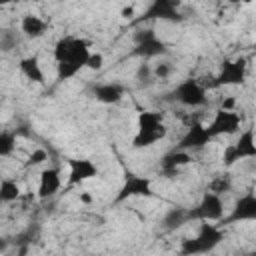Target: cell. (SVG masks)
Returning a JSON list of instances; mask_svg holds the SVG:
<instances>
[{"label": "cell", "mask_w": 256, "mask_h": 256, "mask_svg": "<svg viewBox=\"0 0 256 256\" xmlns=\"http://www.w3.org/2000/svg\"><path fill=\"white\" fill-rule=\"evenodd\" d=\"M132 52L136 56H140L142 60H150V58L168 54V44L154 30H144L142 34L136 36V44H134Z\"/></svg>", "instance_id": "cell-9"}, {"label": "cell", "mask_w": 256, "mask_h": 256, "mask_svg": "<svg viewBox=\"0 0 256 256\" xmlns=\"http://www.w3.org/2000/svg\"><path fill=\"white\" fill-rule=\"evenodd\" d=\"M20 184L14 178H2L0 180V202H14L20 198Z\"/></svg>", "instance_id": "cell-21"}, {"label": "cell", "mask_w": 256, "mask_h": 256, "mask_svg": "<svg viewBox=\"0 0 256 256\" xmlns=\"http://www.w3.org/2000/svg\"><path fill=\"white\" fill-rule=\"evenodd\" d=\"M100 174L96 162H92L90 158H72L68 160V178H66V186H80L92 178H96Z\"/></svg>", "instance_id": "cell-12"}, {"label": "cell", "mask_w": 256, "mask_h": 256, "mask_svg": "<svg viewBox=\"0 0 256 256\" xmlns=\"http://www.w3.org/2000/svg\"><path fill=\"white\" fill-rule=\"evenodd\" d=\"M256 156V142H254V130L252 128H246L240 132L238 140L228 144L224 148V154H222V162L226 168L234 166L238 160H244V158H254Z\"/></svg>", "instance_id": "cell-6"}, {"label": "cell", "mask_w": 256, "mask_h": 256, "mask_svg": "<svg viewBox=\"0 0 256 256\" xmlns=\"http://www.w3.org/2000/svg\"><path fill=\"white\" fill-rule=\"evenodd\" d=\"M244 80H246V60L244 58H234V60H224L220 64V72L214 76V82L210 86L212 88L238 86Z\"/></svg>", "instance_id": "cell-10"}, {"label": "cell", "mask_w": 256, "mask_h": 256, "mask_svg": "<svg viewBox=\"0 0 256 256\" xmlns=\"http://www.w3.org/2000/svg\"><path fill=\"white\" fill-rule=\"evenodd\" d=\"M190 162H192V152L182 150V148H174L162 158V172L164 174H174Z\"/></svg>", "instance_id": "cell-19"}, {"label": "cell", "mask_w": 256, "mask_h": 256, "mask_svg": "<svg viewBox=\"0 0 256 256\" xmlns=\"http://www.w3.org/2000/svg\"><path fill=\"white\" fill-rule=\"evenodd\" d=\"M224 218V200L220 194L206 190L194 208H188V222H220Z\"/></svg>", "instance_id": "cell-4"}, {"label": "cell", "mask_w": 256, "mask_h": 256, "mask_svg": "<svg viewBox=\"0 0 256 256\" xmlns=\"http://www.w3.org/2000/svg\"><path fill=\"white\" fill-rule=\"evenodd\" d=\"M78 198H80V202H86V204H90V202H92V196H90L86 190H84V192H80V194H78Z\"/></svg>", "instance_id": "cell-30"}, {"label": "cell", "mask_w": 256, "mask_h": 256, "mask_svg": "<svg viewBox=\"0 0 256 256\" xmlns=\"http://www.w3.org/2000/svg\"><path fill=\"white\" fill-rule=\"evenodd\" d=\"M214 138L210 136V132H208V128H206V124H192L188 130H186V134L180 138V142H178V146L176 148H182V150H188V152H192V150H200V148H204L206 144H210Z\"/></svg>", "instance_id": "cell-14"}, {"label": "cell", "mask_w": 256, "mask_h": 256, "mask_svg": "<svg viewBox=\"0 0 256 256\" xmlns=\"http://www.w3.org/2000/svg\"><path fill=\"white\" fill-rule=\"evenodd\" d=\"M18 68H20V74L26 80H30L32 84H44L46 82V74H44L42 62H40V58L36 54H30V56L20 58Z\"/></svg>", "instance_id": "cell-16"}, {"label": "cell", "mask_w": 256, "mask_h": 256, "mask_svg": "<svg viewBox=\"0 0 256 256\" xmlns=\"http://www.w3.org/2000/svg\"><path fill=\"white\" fill-rule=\"evenodd\" d=\"M6 246H8V242L4 238H0V250H6Z\"/></svg>", "instance_id": "cell-32"}, {"label": "cell", "mask_w": 256, "mask_h": 256, "mask_svg": "<svg viewBox=\"0 0 256 256\" xmlns=\"http://www.w3.org/2000/svg\"><path fill=\"white\" fill-rule=\"evenodd\" d=\"M62 186V174L58 168H44L38 174V198L48 200L52 198Z\"/></svg>", "instance_id": "cell-15"}, {"label": "cell", "mask_w": 256, "mask_h": 256, "mask_svg": "<svg viewBox=\"0 0 256 256\" xmlns=\"http://www.w3.org/2000/svg\"><path fill=\"white\" fill-rule=\"evenodd\" d=\"M230 2H242V0H230Z\"/></svg>", "instance_id": "cell-34"}, {"label": "cell", "mask_w": 256, "mask_h": 256, "mask_svg": "<svg viewBox=\"0 0 256 256\" xmlns=\"http://www.w3.org/2000/svg\"><path fill=\"white\" fill-rule=\"evenodd\" d=\"M172 72H174V66L170 62H164V60L152 66V76H154V80H160V82L168 80L172 76Z\"/></svg>", "instance_id": "cell-25"}, {"label": "cell", "mask_w": 256, "mask_h": 256, "mask_svg": "<svg viewBox=\"0 0 256 256\" xmlns=\"http://www.w3.org/2000/svg\"><path fill=\"white\" fill-rule=\"evenodd\" d=\"M18 2H20V0H18ZM22 2H28V0H22Z\"/></svg>", "instance_id": "cell-35"}, {"label": "cell", "mask_w": 256, "mask_h": 256, "mask_svg": "<svg viewBox=\"0 0 256 256\" xmlns=\"http://www.w3.org/2000/svg\"><path fill=\"white\" fill-rule=\"evenodd\" d=\"M152 180L140 174H132L128 172L124 178V184L120 186L118 194H116V202H124L128 198H148L152 196Z\"/></svg>", "instance_id": "cell-11"}, {"label": "cell", "mask_w": 256, "mask_h": 256, "mask_svg": "<svg viewBox=\"0 0 256 256\" xmlns=\"http://www.w3.org/2000/svg\"><path fill=\"white\" fill-rule=\"evenodd\" d=\"M252 220H256V194L254 190H248L234 202L230 216L222 218L220 222L232 224V222H252Z\"/></svg>", "instance_id": "cell-13"}, {"label": "cell", "mask_w": 256, "mask_h": 256, "mask_svg": "<svg viewBox=\"0 0 256 256\" xmlns=\"http://www.w3.org/2000/svg\"><path fill=\"white\" fill-rule=\"evenodd\" d=\"M48 160V152L44 150V148H34L30 154H28V158H26V166H40V164H44Z\"/></svg>", "instance_id": "cell-27"}, {"label": "cell", "mask_w": 256, "mask_h": 256, "mask_svg": "<svg viewBox=\"0 0 256 256\" xmlns=\"http://www.w3.org/2000/svg\"><path fill=\"white\" fill-rule=\"evenodd\" d=\"M16 150V136L12 132L0 130V158L10 156Z\"/></svg>", "instance_id": "cell-24"}, {"label": "cell", "mask_w": 256, "mask_h": 256, "mask_svg": "<svg viewBox=\"0 0 256 256\" xmlns=\"http://www.w3.org/2000/svg\"><path fill=\"white\" fill-rule=\"evenodd\" d=\"M136 80H138L142 86H148L150 82H154L152 66H150L148 62H144V60H142V64H140V66H138V70H136Z\"/></svg>", "instance_id": "cell-26"}, {"label": "cell", "mask_w": 256, "mask_h": 256, "mask_svg": "<svg viewBox=\"0 0 256 256\" xmlns=\"http://www.w3.org/2000/svg\"><path fill=\"white\" fill-rule=\"evenodd\" d=\"M168 126L164 124V114L158 110H142L136 118V134L132 138V148H150L164 140Z\"/></svg>", "instance_id": "cell-2"}, {"label": "cell", "mask_w": 256, "mask_h": 256, "mask_svg": "<svg viewBox=\"0 0 256 256\" xmlns=\"http://www.w3.org/2000/svg\"><path fill=\"white\" fill-rule=\"evenodd\" d=\"M182 0H152L142 12V20H162V22H182Z\"/></svg>", "instance_id": "cell-7"}, {"label": "cell", "mask_w": 256, "mask_h": 256, "mask_svg": "<svg viewBox=\"0 0 256 256\" xmlns=\"http://www.w3.org/2000/svg\"><path fill=\"white\" fill-rule=\"evenodd\" d=\"M188 222V208H182V206H174L170 208L164 218H162V226L166 230H176L180 226H184Z\"/></svg>", "instance_id": "cell-20"}, {"label": "cell", "mask_w": 256, "mask_h": 256, "mask_svg": "<svg viewBox=\"0 0 256 256\" xmlns=\"http://www.w3.org/2000/svg\"><path fill=\"white\" fill-rule=\"evenodd\" d=\"M242 126V118L236 110H224V108H218L212 116V120L206 124L208 132L212 138H218V136H230V134H236Z\"/></svg>", "instance_id": "cell-8"}, {"label": "cell", "mask_w": 256, "mask_h": 256, "mask_svg": "<svg viewBox=\"0 0 256 256\" xmlns=\"http://www.w3.org/2000/svg\"><path fill=\"white\" fill-rule=\"evenodd\" d=\"M224 240V232L218 224L212 222H200V228L196 236L184 238L180 244L182 254H208L212 252L220 242Z\"/></svg>", "instance_id": "cell-3"}, {"label": "cell", "mask_w": 256, "mask_h": 256, "mask_svg": "<svg viewBox=\"0 0 256 256\" xmlns=\"http://www.w3.org/2000/svg\"><path fill=\"white\" fill-rule=\"evenodd\" d=\"M172 96L178 104L186 108H202L208 104V88L198 78H186L176 84Z\"/></svg>", "instance_id": "cell-5"}, {"label": "cell", "mask_w": 256, "mask_h": 256, "mask_svg": "<svg viewBox=\"0 0 256 256\" xmlns=\"http://www.w3.org/2000/svg\"><path fill=\"white\" fill-rule=\"evenodd\" d=\"M18 46V34L12 28L0 30V52H12Z\"/></svg>", "instance_id": "cell-22"}, {"label": "cell", "mask_w": 256, "mask_h": 256, "mask_svg": "<svg viewBox=\"0 0 256 256\" xmlns=\"http://www.w3.org/2000/svg\"><path fill=\"white\" fill-rule=\"evenodd\" d=\"M94 98L102 104H118L124 98V86L118 82H102L94 86Z\"/></svg>", "instance_id": "cell-17"}, {"label": "cell", "mask_w": 256, "mask_h": 256, "mask_svg": "<svg viewBox=\"0 0 256 256\" xmlns=\"http://www.w3.org/2000/svg\"><path fill=\"white\" fill-rule=\"evenodd\" d=\"M102 66H104V56L100 52H90V56L86 60V68L92 72H98V70H102Z\"/></svg>", "instance_id": "cell-28"}, {"label": "cell", "mask_w": 256, "mask_h": 256, "mask_svg": "<svg viewBox=\"0 0 256 256\" xmlns=\"http://www.w3.org/2000/svg\"><path fill=\"white\" fill-rule=\"evenodd\" d=\"M12 2H18V0H0V6H6V4H12Z\"/></svg>", "instance_id": "cell-33"}, {"label": "cell", "mask_w": 256, "mask_h": 256, "mask_svg": "<svg viewBox=\"0 0 256 256\" xmlns=\"http://www.w3.org/2000/svg\"><path fill=\"white\" fill-rule=\"evenodd\" d=\"M90 52H92L90 42L80 38V36L66 34V36L58 38L56 44H54L56 78L60 82H66V80L74 78L80 70L86 68V60H88Z\"/></svg>", "instance_id": "cell-1"}, {"label": "cell", "mask_w": 256, "mask_h": 256, "mask_svg": "<svg viewBox=\"0 0 256 256\" xmlns=\"http://www.w3.org/2000/svg\"><path fill=\"white\" fill-rule=\"evenodd\" d=\"M234 104H236L234 98H226V100H222V106H220V108H224V110H236Z\"/></svg>", "instance_id": "cell-29"}, {"label": "cell", "mask_w": 256, "mask_h": 256, "mask_svg": "<svg viewBox=\"0 0 256 256\" xmlns=\"http://www.w3.org/2000/svg\"><path fill=\"white\" fill-rule=\"evenodd\" d=\"M132 14H134V8H124L122 10V16L124 18H132Z\"/></svg>", "instance_id": "cell-31"}, {"label": "cell", "mask_w": 256, "mask_h": 256, "mask_svg": "<svg viewBox=\"0 0 256 256\" xmlns=\"http://www.w3.org/2000/svg\"><path fill=\"white\" fill-rule=\"evenodd\" d=\"M46 30H48V22L38 14H26L20 20V32L26 38H32V40L42 38L46 34Z\"/></svg>", "instance_id": "cell-18"}, {"label": "cell", "mask_w": 256, "mask_h": 256, "mask_svg": "<svg viewBox=\"0 0 256 256\" xmlns=\"http://www.w3.org/2000/svg\"><path fill=\"white\" fill-rule=\"evenodd\" d=\"M208 190L222 196L224 192H230V190H232V178H230L228 174H220V176H216V178L208 184Z\"/></svg>", "instance_id": "cell-23"}]
</instances>
